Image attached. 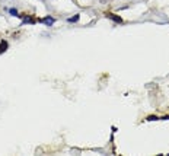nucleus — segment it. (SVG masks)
Masks as SVG:
<instances>
[{
    "label": "nucleus",
    "mask_w": 169,
    "mask_h": 156,
    "mask_svg": "<svg viewBox=\"0 0 169 156\" xmlns=\"http://www.w3.org/2000/svg\"><path fill=\"white\" fill-rule=\"evenodd\" d=\"M39 22H42V23H45V26H52L54 23H55V19L52 16H45L44 19H41Z\"/></svg>",
    "instance_id": "1"
},
{
    "label": "nucleus",
    "mask_w": 169,
    "mask_h": 156,
    "mask_svg": "<svg viewBox=\"0 0 169 156\" xmlns=\"http://www.w3.org/2000/svg\"><path fill=\"white\" fill-rule=\"evenodd\" d=\"M105 15H106V17H108V19L114 20L115 23H121V22H122V19H121V16H117L115 13H111V12H108V13H105Z\"/></svg>",
    "instance_id": "2"
},
{
    "label": "nucleus",
    "mask_w": 169,
    "mask_h": 156,
    "mask_svg": "<svg viewBox=\"0 0 169 156\" xmlns=\"http://www.w3.org/2000/svg\"><path fill=\"white\" fill-rule=\"evenodd\" d=\"M7 48H9V42L6 41V39H3V41H0V54H3V52L7 51Z\"/></svg>",
    "instance_id": "3"
},
{
    "label": "nucleus",
    "mask_w": 169,
    "mask_h": 156,
    "mask_svg": "<svg viewBox=\"0 0 169 156\" xmlns=\"http://www.w3.org/2000/svg\"><path fill=\"white\" fill-rule=\"evenodd\" d=\"M19 16L23 19V23H35L36 22V19H34V17H31V16H23V15H19Z\"/></svg>",
    "instance_id": "4"
},
{
    "label": "nucleus",
    "mask_w": 169,
    "mask_h": 156,
    "mask_svg": "<svg viewBox=\"0 0 169 156\" xmlns=\"http://www.w3.org/2000/svg\"><path fill=\"white\" fill-rule=\"evenodd\" d=\"M79 19H80V15L77 13V15H74V16L68 17V19H67V22H68V23H74V22H77Z\"/></svg>",
    "instance_id": "5"
},
{
    "label": "nucleus",
    "mask_w": 169,
    "mask_h": 156,
    "mask_svg": "<svg viewBox=\"0 0 169 156\" xmlns=\"http://www.w3.org/2000/svg\"><path fill=\"white\" fill-rule=\"evenodd\" d=\"M9 12H10V15H12V16H19L16 9H9Z\"/></svg>",
    "instance_id": "6"
},
{
    "label": "nucleus",
    "mask_w": 169,
    "mask_h": 156,
    "mask_svg": "<svg viewBox=\"0 0 169 156\" xmlns=\"http://www.w3.org/2000/svg\"><path fill=\"white\" fill-rule=\"evenodd\" d=\"M154 120H159V118H157L156 115H149V117H147V121H154Z\"/></svg>",
    "instance_id": "7"
},
{
    "label": "nucleus",
    "mask_w": 169,
    "mask_h": 156,
    "mask_svg": "<svg viewBox=\"0 0 169 156\" xmlns=\"http://www.w3.org/2000/svg\"><path fill=\"white\" fill-rule=\"evenodd\" d=\"M162 120H169V115H165V117H162Z\"/></svg>",
    "instance_id": "8"
}]
</instances>
